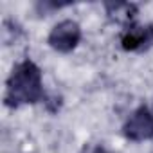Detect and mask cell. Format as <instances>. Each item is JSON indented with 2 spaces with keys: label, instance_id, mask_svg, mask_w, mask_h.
Here are the masks:
<instances>
[{
  "label": "cell",
  "instance_id": "6da1fadb",
  "mask_svg": "<svg viewBox=\"0 0 153 153\" xmlns=\"http://www.w3.org/2000/svg\"><path fill=\"white\" fill-rule=\"evenodd\" d=\"M42 101H45L42 68L31 58H25L15 63L9 78L6 81L4 105L7 108L16 110L20 106L36 105Z\"/></svg>",
  "mask_w": 153,
  "mask_h": 153
},
{
  "label": "cell",
  "instance_id": "7a4b0ae2",
  "mask_svg": "<svg viewBox=\"0 0 153 153\" xmlns=\"http://www.w3.org/2000/svg\"><path fill=\"white\" fill-rule=\"evenodd\" d=\"M81 36H83V34H81L79 24L76 22V20L67 18V20L58 22V24L51 29V33H49V36H47V43H49V47L54 49L56 52L68 54V52H72L76 47L79 45Z\"/></svg>",
  "mask_w": 153,
  "mask_h": 153
},
{
  "label": "cell",
  "instance_id": "3957f363",
  "mask_svg": "<svg viewBox=\"0 0 153 153\" xmlns=\"http://www.w3.org/2000/svg\"><path fill=\"white\" fill-rule=\"evenodd\" d=\"M123 135L131 142L153 139V112L146 105L135 108L123 124Z\"/></svg>",
  "mask_w": 153,
  "mask_h": 153
},
{
  "label": "cell",
  "instance_id": "277c9868",
  "mask_svg": "<svg viewBox=\"0 0 153 153\" xmlns=\"http://www.w3.org/2000/svg\"><path fill=\"white\" fill-rule=\"evenodd\" d=\"M153 45V25L139 24L135 20L128 22L121 33V47L128 52H140Z\"/></svg>",
  "mask_w": 153,
  "mask_h": 153
},
{
  "label": "cell",
  "instance_id": "5b68a950",
  "mask_svg": "<svg viewBox=\"0 0 153 153\" xmlns=\"http://www.w3.org/2000/svg\"><path fill=\"white\" fill-rule=\"evenodd\" d=\"M105 7L108 15H126L128 20H133V15H137V6L128 2H108Z\"/></svg>",
  "mask_w": 153,
  "mask_h": 153
},
{
  "label": "cell",
  "instance_id": "8992f818",
  "mask_svg": "<svg viewBox=\"0 0 153 153\" xmlns=\"http://www.w3.org/2000/svg\"><path fill=\"white\" fill-rule=\"evenodd\" d=\"M72 2H51V0H43V2L36 4V9L40 13H49V11H56V9H61V7H67L70 6Z\"/></svg>",
  "mask_w": 153,
  "mask_h": 153
},
{
  "label": "cell",
  "instance_id": "52a82bcc",
  "mask_svg": "<svg viewBox=\"0 0 153 153\" xmlns=\"http://www.w3.org/2000/svg\"><path fill=\"white\" fill-rule=\"evenodd\" d=\"M79 153H114V151H110L108 148H105L101 144H85Z\"/></svg>",
  "mask_w": 153,
  "mask_h": 153
}]
</instances>
